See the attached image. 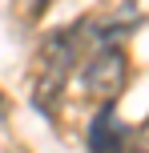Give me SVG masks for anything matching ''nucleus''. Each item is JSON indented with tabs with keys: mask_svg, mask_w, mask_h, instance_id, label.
Masks as SVG:
<instances>
[{
	"mask_svg": "<svg viewBox=\"0 0 149 153\" xmlns=\"http://www.w3.org/2000/svg\"><path fill=\"white\" fill-rule=\"evenodd\" d=\"M73 65H77V36L73 32L44 36V45L36 53V76H32V101H36V109L53 113L56 97L64 93V81H69Z\"/></svg>",
	"mask_w": 149,
	"mask_h": 153,
	"instance_id": "f257e3e1",
	"label": "nucleus"
},
{
	"mask_svg": "<svg viewBox=\"0 0 149 153\" xmlns=\"http://www.w3.org/2000/svg\"><path fill=\"white\" fill-rule=\"evenodd\" d=\"M125 81H129V61H125L121 48H97V53L85 61V69H81L85 93L97 97L101 105H109V101L125 89Z\"/></svg>",
	"mask_w": 149,
	"mask_h": 153,
	"instance_id": "f03ea898",
	"label": "nucleus"
},
{
	"mask_svg": "<svg viewBox=\"0 0 149 153\" xmlns=\"http://www.w3.org/2000/svg\"><path fill=\"white\" fill-rule=\"evenodd\" d=\"M125 141H129V129L117 121L113 101L101 105V109L93 113V125H89V149H93V153H121Z\"/></svg>",
	"mask_w": 149,
	"mask_h": 153,
	"instance_id": "7ed1b4c3",
	"label": "nucleus"
},
{
	"mask_svg": "<svg viewBox=\"0 0 149 153\" xmlns=\"http://www.w3.org/2000/svg\"><path fill=\"white\" fill-rule=\"evenodd\" d=\"M125 149H129V153H149V121H145V125H137V129L129 133Z\"/></svg>",
	"mask_w": 149,
	"mask_h": 153,
	"instance_id": "20e7f679",
	"label": "nucleus"
}]
</instances>
